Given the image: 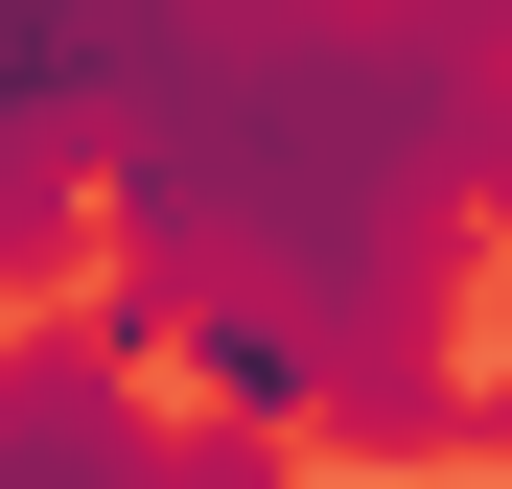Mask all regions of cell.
<instances>
[{
    "label": "cell",
    "mask_w": 512,
    "mask_h": 489,
    "mask_svg": "<svg viewBox=\"0 0 512 489\" xmlns=\"http://www.w3.org/2000/svg\"><path fill=\"white\" fill-rule=\"evenodd\" d=\"M512 117V24H140L117 47V326L210 373L233 443L303 466H489L512 396L443 373L466 187Z\"/></svg>",
    "instance_id": "6da1fadb"
},
{
    "label": "cell",
    "mask_w": 512,
    "mask_h": 489,
    "mask_svg": "<svg viewBox=\"0 0 512 489\" xmlns=\"http://www.w3.org/2000/svg\"><path fill=\"white\" fill-rule=\"evenodd\" d=\"M163 420H140V326L117 303H47L0 326V489H140Z\"/></svg>",
    "instance_id": "3957f363"
},
{
    "label": "cell",
    "mask_w": 512,
    "mask_h": 489,
    "mask_svg": "<svg viewBox=\"0 0 512 489\" xmlns=\"http://www.w3.org/2000/svg\"><path fill=\"white\" fill-rule=\"evenodd\" d=\"M466 210H512V117H489V187H466Z\"/></svg>",
    "instance_id": "5b68a950"
},
{
    "label": "cell",
    "mask_w": 512,
    "mask_h": 489,
    "mask_svg": "<svg viewBox=\"0 0 512 489\" xmlns=\"http://www.w3.org/2000/svg\"><path fill=\"white\" fill-rule=\"evenodd\" d=\"M117 47H140V24H0V280H47L70 210H94V163H117Z\"/></svg>",
    "instance_id": "7a4b0ae2"
},
{
    "label": "cell",
    "mask_w": 512,
    "mask_h": 489,
    "mask_svg": "<svg viewBox=\"0 0 512 489\" xmlns=\"http://www.w3.org/2000/svg\"><path fill=\"white\" fill-rule=\"evenodd\" d=\"M140 489H326V466H303V443H233V420H163Z\"/></svg>",
    "instance_id": "277c9868"
}]
</instances>
